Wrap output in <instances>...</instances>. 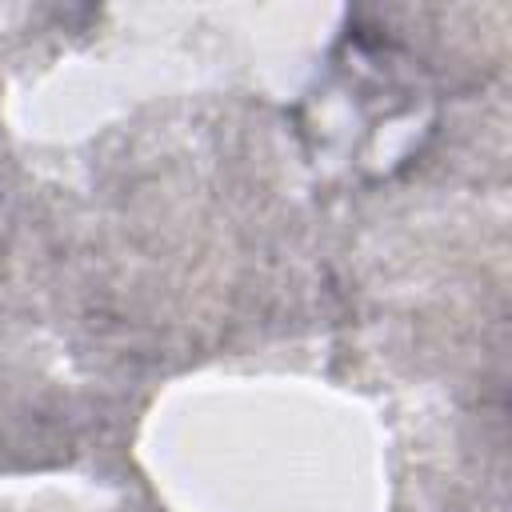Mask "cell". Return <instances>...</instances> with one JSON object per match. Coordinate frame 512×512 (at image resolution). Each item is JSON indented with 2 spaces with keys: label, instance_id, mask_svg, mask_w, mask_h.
Segmentation results:
<instances>
[]
</instances>
